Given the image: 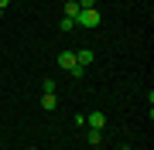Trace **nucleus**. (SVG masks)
<instances>
[{"mask_svg":"<svg viewBox=\"0 0 154 150\" xmlns=\"http://www.w3.org/2000/svg\"><path fill=\"white\" fill-rule=\"evenodd\" d=\"M58 106V96L55 92H41V109H55Z\"/></svg>","mask_w":154,"mask_h":150,"instance_id":"5","label":"nucleus"},{"mask_svg":"<svg viewBox=\"0 0 154 150\" xmlns=\"http://www.w3.org/2000/svg\"><path fill=\"white\" fill-rule=\"evenodd\" d=\"M99 140H103V130H89V143H93V147H96V143H99Z\"/></svg>","mask_w":154,"mask_h":150,"instance_id":"8","label":"nucleus"},{"mask_svg":"<svg viewBox=\"0 0 154 150\" xmlns=\"http://www.w3.org/2000/svg\"><path fill=\"white\" fill-rule=\"evenodd\" d=\"M96 0H79V10H86V7H93Z\"/></svg>","mask_w":154,"mask_h":150,"instance_id":"9","label":"nucleus"},{"mask_svg":"<svg viewBox=\"0 0 154 150\" xmlns=\"http://www.w3.org/2000/svg\"><path fill=\"white\" fill-rule=\"evenodd\" d=\"M65 17H72V21L79 17V0H65Z\"/></svg>","mask_w":154,"mask_h":150,"instance_id":"6","label":"nucleus"},{"mask_svg":"<svg viewBox=\"0 0 154 150\" xmlns=\"http://www.w3.org/2000/svg\"><path fill=\"white\" fill-rule=\"evenodd\" d=\"M75 65H79V68H89V65H93V51H89V48L75 51Z\"/></svg>","mask_w":154,"mask_h":150,"instance_id":"4","label":"nucleus"},{"mask_svg":"<svg viewBox=\"0 0 154 150\" xmlns=\"http://www.w3.org/2000/svg\"><path fill=\"white\" fill-rule=\"evenodd\" d=\"M7 4H11V0H0V10H7Z\"/></svg>","mask_w":154,"mask_h":150,"instance_id":"10","label":"nucleus"},{"mask_svg":"<svg viewBox=\"0 0 154 150\" xmlns=\"http://www.w3.org/2000/svg\"><path fill=\"white\" fill-rule=\"evenodd\" d=\"M58 28H62V31H65V34H69L72 28H75V21H72V17H62V21H58Z\"/></svg>","mask_w":154,"mask_h":150,"instance_id":"7","label":"nucleus"},{"mask_svg":"<svg viewBox=\"0 0 154 150\" xmlns=\"http://www.w3.org/2000/svg\"><path fill=\"white\" fill-rule=\"evenodd\" d=\"M99 10L96 7H86V10H79V17H75V24H82V28H99Z\"/></svg>","mask_w":154,"mask_h":150,"instance_id":"2","label":"nucleus"},{"mask_svg":"<svg viewBox=\"0 0 154 150\" xmlns=\"http://www.w3.org/2000/svg\"><path fill=\"white\" fill-rule=\"evenodd\" d=\"M58 68H65V72H69V75H75V78H79V75H86V68H79V65H75V51H62V55H58Z\"/></svg>","mask_w":154,"mask_h":150,"instance_id":"1","label":"nucleus"},{"mask_svg":"<svg viewBox=\"0 0 154 150\" xmlns=\"http://www.w3.org/2000/svg\"><path fill=\"white\" fill-rule=\"evenodd\" d=\"M86 126H89V130H103V126H106V113H99V109L89 113V116H86Z\"/></svg>","mask_w":154,"mask_h":150,"instance_id":"3","label":"nucleus"},{"mask_svg":"<svg viewBox=\"0 0 154 150\" xmlns=\"http://www.w3.org/2000/svg\"><path fill=\"white\" fill-rule=\"evenodd\" d=\"M31 150H34V147H31Z\"/></svg>","mask_w":154,"mask_h":150,"instance_id":"11","label":"nucleus"}]
</instances>
